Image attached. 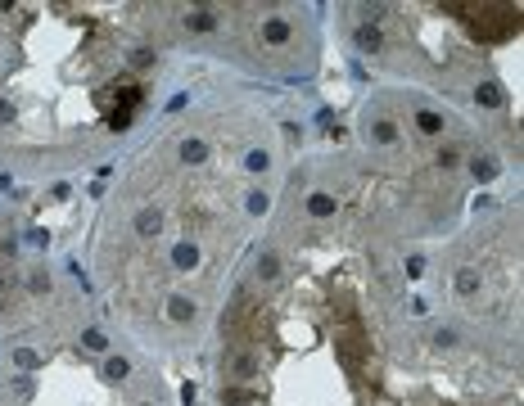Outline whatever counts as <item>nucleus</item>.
<instances>
[{
	"instance_id": "nucleus-4",
	"label": "nucleus",
	"mask_w": 524,
	"mask_h": 406,
	"mask_svg": "<svg viewBox=\"0 0 524 406\" xmlns=\"http://www.w3.org/2000/svg\"><path fill=\"white\" fill-rule=\"evenodd\" d=\"M326 36L366 82L443 100L520 144V104L502 73V54L520 45V5H330Z\"/></svg>"
},
{
	"instance_id": "nucleus-3",
	"label": "nucleus",
	"mask_w": 524,
	"mask_h": 406,
	"mask_svg": "<svg viewBox=\"0 0 524 406\" xmlns=\"http://www.w3.org/2000/svg\"><path fill=\"white\" fill-rule=\"evenodd\" d=\"M186 73L163 5H0V186L59 190L104 176Z\"/></svg>"
},
{
	"instance_id": "nucleus-2",
	"label": "nucleus",
	"mask_w": 524,
	"mask_h": 406,
	"mask_svg": "<svg viewBox=\"0 0 524 406\" xmlns=\"http://www.w3.org/2000/svg\"><path fill=\"white\" fill-rule=\"evenodd\" d=\"M303 135L290 95L190 68L154 127L95 176L73 266L100 321L158 370L199 366Z\"/></svg>"
},
{
	"instance_id": "nucleus-5",
	"label": "nucleus",
	"mask_w": 524,
	"mask_h": 406,
	"mask_svg": "<svg viewBox=\"0 0 524 406\" xmlns=\"http://www.w3.org/2000/svg\"><path fill=\"white\" fill-rule=\"evenodd\" d=\"M163 23L181 63L280 95L317 86L330 59L326 5L190 0V5H163Z\"/></svg>"
},
{
	"instance_id": "nucleus-1",
	"label": "nucleus",
	"mask_w": 524,
	"mask_h": 406,
	"mask_svg": "<svg viewBox=\"0 0 524 406\" xmlns=\"http://www.w3.org/2000/svg\"><path fill=\"white\" fill-rule=\"evenodd\" d=\"M461 226L438 186L308 127L186 402L524 406L520 343L474 330L434 285V248Z\"/></svg>"
}]
</instances>
